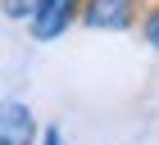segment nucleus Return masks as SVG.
Wrapping results in <instances>:
<instances>
[{"label": "nucleus", "instance_id": "1", "mask_svg": "<svg viewBox=\"0 0 159 145\" xmlns=\"http://www.w3.org/2000/svg\"><path fill=\"white\" fill-rule=\"evenodd\" d=\"M73 23H82V0H37L27 32H32V41H59Z\"/></svg>", "mask_w": 159, "mask_h": 145}, {"label": "nucleus", "instance_id": "2", "mask_svg": "<svg viewBox=\"0 0 159 145\" xmlns=\"http://www.w3.org/2000/svg\"><path fill=\"white\" fill-rule=\"evenodd\" d=\"M82 23L96 32H127L141 23L136 0H82Z\"/></svg>", "mask_w": 159, "mask_h": 145}, {"label": "nucleus", "instance_id": "3", "mask_svg": "<svg viewBox=\"0 0 159 145\" xmlns=\"http://www.w3.org/2000/svg\"><path fill=\"white\" fill-rule=\"evenodd\" d=\"M0 145H37V113L18 100H0Z\"/></svg>", "mask_w": 159, "mask_h": 145}, {"label": "nucleus", "instance_id": "4", "mask_svg": "<svg viewBox=\"0 0 159 145\" xmlns=\"http://www.w3.org/2000/svg\"><path fill=\"white\" fill-rule=\"evenodd\" d=\"M136 27H141V36H146V46H155V50H159V0L150 5L146 14H141V23H136Z\"/></svg>", "mask_w": 159, "mask_h": 145}, {"label": "nucleus", "instance_id": "5", "mask_svg": "<svg viewBox=\"0 0 159 145\" xmlns=\"http://www.w3.org/2000/svg\"><path fill=\"white\" fill-rule=\"evenodd\" d=\"M32 9H37V0H0V14H5V18H14V23H27V18H32Z\"/></svg>", "mask_w": 159, "mask_h": 145}, {"label": "nucleus", "instance_id": "6", "mask_svg": "<svg viewBox=\"0 0 159 145\" xmlns=\"http://www.w3.org/2000/svg\"><path fill=\"white\" fill-rule=\"evenodd\" d=\"M41 145H68L59 127H41Z\"/></svg>", "mask_w": 159, "mask_h": 145}]
</instances>
